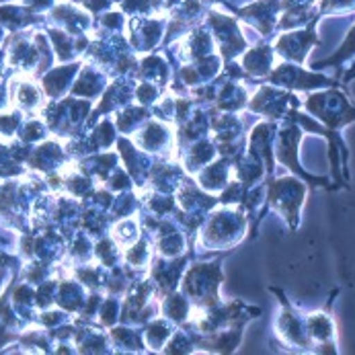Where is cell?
<instances>
[{"label":"cell","instance_id":"obj_1","mask_svg":"<svg viewBox=\"0 0 355 355\" xmlns=\"http://www.w3.org/2000/svg\"><path fill=\"white\" fill-rule=\"evenodd\" d=\"M355 0H324L322 10H335V8H354Z\"/></svg>","mask_w":355,"mask_h":355},{"label":"cell","instance_id":"obj_2","mask_svg":"<svg viewBox=\"0 0 355 355\" xmlns=\"http://www.w3.org/2000/svg\"><path fill=\"white\" fill-rule=\"evenodd\" d=\"M354 51H355V29L352 31V35H349L347 44H345V46L341 48V51L333 58V62H335V60H339V58H345V55H349V53H354Z\"/></svg>","mask_w":355,"mask_h":355}]
</instances>
